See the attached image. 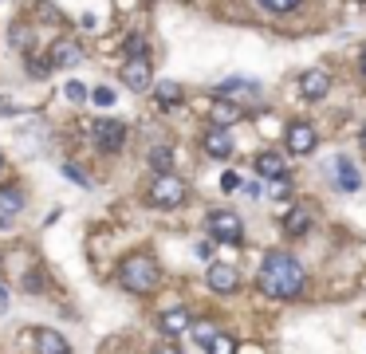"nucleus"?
I'll return each mask as SVG.
<instances>
[{
	"mask_svg": "<svg viewBox=\"0 0 366 354\" xmlns=\"http://www.w3.org/2000/svg\"><path fill=\"white\" fill-rule=\"evenodd\" d=\"M256 284H260V291L272 295V299H296V295L303 291V264H299L292 252H284V248H272V252H264V260H260Z\"/></svg>",
	"mask_w": 366,
	"mask_h": 354,
	"instance_id": "nucleus-1",
	"label": "nucleus"
},
{
	"mask_svg": "<svg viewBox=\"0 0 366 354\" xmlns=\"http://www.w3.org/2000/svg\"><path fill=\"white\" fill-rule=\"evenodd\" d=\"M119 284L126 287L130 295H150L154 287L162 284V268L154 256H126L119 264Z\"/></svg>",
	"mask_w": 366,
	"mask_h": 354,
	"instance_id": "nucleus-2",
	"label": "nucleus"
},
{
	"mask_svg": "<svg viewBox=\"0 0 366 354\" xmlns=\"http://www.w3.org/2000/svg\"><path fill=\"white\" fill-rule=\"evenodd\" d=\"M185 197H189V189H185V181H181V177L162 173V177H154V181H150L146 201L154 209H178V205H185Z\"/></svg>",
	"mask_w": 366,
	"mask_h": 354,
	"instance_id": "nucleus-3",
	"label": "nucleus"
},
{
	"mask_svg": "<svg viewBox=\"0 0 366 354\" xmlns=\"http://www.w3.org/2000/svg\"><path fill=\"white\" fill-rule=\"evenodd\" d=\"M205 228L221 244H240V240H244V225H240V216L233 213V209H213V213L205 216Z\"/></svg>",
	"mask_w": 366,
	"mask_h": 354,
	"instance_id": "nucleus-4",
	"label": "nucleus"
},
{
	"mask_svg": "<svg viewBox=\"0 0 366 354\" xmlns=\"http://www.w3.org/2000/svg\"><path fill=\"white\" fill-rule=\"evenodd\" d=\"M213 95H217L221 103H233V107H256L260 103L256 79H225V83L213 87Z\"/></svg>",
	"mask_w": 366,
	"mask_h": 354,
	"instance_id": "nucleus-5",
	"label": "nucleus"
},
{
	"mask_svg": "<svg viewBox=\"0 0 366 354\" xmlns=\"http://www.w3.org/2000/svg\"><path fill=\"white\" fill-rule=\"evenodd\" d=\"M95 146H99L103 154H119V150L126 146V126H122L119 118H99V122H95Z\"/></svg>",
	"mask_w": 366,
	"mask_h": 354,
	"instance_id": "nucleus-6",
	"label": "nucleus"
},
{
	"mask_svg": "<svg viewBox=\"0 0 366 354\" xmlns=\"http://www.w3.org/2000/svg\"><path fill=\"white\" fill-rule=\"evenodd\" d=\"M122 83H126L130 91H150L154 87V67H150V59H126L122 63Z\"/></svg>",
	"mask_w": 366,
	"mask_h": 354,
	"instance_id": "nucleus-7",
	"label": "nucleus"
},
{
	"mask_svg": "<svg viewBox=\"0 0 366 354\" xmlns=\"http://www.w3.org/2000/svg\"><path fill=\"white\" fill-rule=\"evenodd\" d=\"M299 95L307 98V103H319V98H327V91H331V75H327L323 67H311V71H303L299 75Z\"/></svg>",
	"mask_w": 366,
	"mask_h": 354,
	"instance_id": "nucleus-8",
	"label": "nucleus"
},
{
	"mask_svg": "<svg viewBox=\"0 0 366 354\" xmlns=\"http://www.w3.org/2000/svg\"><path fill=\"white\" fill-rule=\"evenodd\" d=\"M315 146H319V138H315V130L307 126V122H292V126H287V150H292L296 157H307Z\"/></svg>",
	"mask_w": 366,
	"mask_h": 354,
	"instance_id": "nucleus-9",
	"label": "nucleus"
},
{
	"mask_svg": "<svg viewBox=\"0 0 366 354\" xmlns=\"http://www.w3.org/2000/svg\"><path fill=\"white\" fill-rule=\"evenodd\" d=\"M201 146H205L209 157H217V162H225V157H233V134L221 126H209L205 134H201Z\"/></svg>",
	"mask_w": 366,
	"mask_h": 354,
	"instance_id": "nucleus-10",
	"label": "nucleus"
},
{
	"mask_svg": "<svg viewBox=\"0 0 366 354\" xmlns=\"http://www.w3.org/2000/svg\"><path fill=\"white\" fill-rule=\"evenodd\" d=\"M331 169H335V185L343 189V193H358V185H362V173L355 169V162H351V157H335V162H331Z\"/></svg>",
	"mask_w": 366,
	"mask_h": 354,
	"instance_id": "nucleus-11",
	"label": "nucleus"
},
{
	"mask_svg": "<svg viewBox=\"0 0 366 354\" xmlns=\"http://www.w3.org/2000/svg\"><path fill=\"white\" fill-rule=\"evenodd\" d=\"M205 280H209V287H213V291L217 295H228V291H237V272H233V268L228 264H209V272H205Z\"/></svg>",
	"mask_w": 366,
	"mask_h": 354,
	"instance_id": "nucleus-12",
	"label": "nucleus"
},
{
	"mask_svg": "<svg viewBox=\"0 0 366 354\" xmlns=\"http://www.w3.org/2000/svg\"><path fill=\"white\" fill-rule=\"evenodd\" d=\"M158 323H162V331H166V334H185L189 327H193V323H189V311H185V307H169V311H162Z\"/></svg>",
	"mask_w": 366,
	"mask_h": 354,
	"instance_id": "nucleus-13",
	"label": "nucleus"
},
{
	"mask_svg": "<svg viewBox=\"0 0 366 354\" xmlns=\"http://www.w3.org/2000/svg\"><path fill=\"white\" fill-rule=\"evenodd\" d=\"M256 173L260 177H268V181H276V177H287V169H284V157L280 154H256Z\"/></svg>",
	"mask_w": 366,
	"mask_h": 354,
	"instance_id": "nucleus-14",
	"label": "nucleus"
},
{
	"mask_svg": "<svg viewBox=\"0 0 366 354\" xmlns=\"http://www.w3.org/2000/svg\"><path fill=\"white\" fill-rule=\"evenodd\" d=\"M71 63H79V44L60 39V44L51 48V67H71Z\"/></svg>",
	"mask_w": 366,
	"mask_h": 354,
	"instance_id": "nucleus-15",
	"label": "nucleus"
},
{
	"mask_svg": "<svg viewBox=\"0 0 366 354\" xmlns=\"http://www.w3.org/2000/svg\"><path fill=\"white\" fill-rule=\"evenodd\" d=\"M36 350L40 354H67V343H63L60 331H40L36 334Z\"/></svg>",
	"mask_w": 366,
	"mask_h": 354,
	"instance_id": "nucleus-16",
	"label": "nucleus"
},
{
	"mask_svg": "<svg viewBox=\"0 0 366 354\" xmlns=\"http://www.w3.org/2000/svg\"><path fill=\"white\" fill-rule=\"evenodd\" d=\"M20 209H24V189H16V185H0V213L16 216Z\"/></svg>",
	"mask_w": 366,
	"mask_h": 354,
	"instance_id": "nucleus-17",
	"label": "nucleus"
},
{
	"mask_svg": "<svg viewBox=\"0 0 366 354\" xmlns=\"http://www.w3.org/2000/svg\"><path fill=\"white\" fill-rule=\"evenodd\" d=\"M240 118V107H233V103H213V126H221V130H228L233 122Z\"/></svg>",
	"mask_w": 366,
	"mask_h": 354,
	"instance_id": "nucleus-18",
	"label": "nucleus"
},
{
	"mask_svg": "<svg viewBox=\"0 0 366 354\" xmlns=\"http://www.w3.org/2000/svg\"><path fill=\"white\" fill-rule=\"evenodd\" d=\"M307 228H311V216H307V209H292V213L284 216V232L287 236H303Z\"/></svg>",
	"mask_w": 366,
	"mask_h": 354,
	"instance_id": "nucleus-19",
	"label": "nucleus"
},
{
	"mask_svg": "<svg viewBox=\"0 0 366 354\" xmlns=\"http://www.w3.org/2000/svg\"><path fill=\"white\" fill-rule=\"evenodd\" d=\"M181 98H185V91L178 83H158V107H181Z\"/></svg>",
	"mask_w": 366,
	"mask_h": 354,
	"instance_id": "nucleus-20",
	"label": "nucleus"
},
{
	"mask_svg": "<svg viewBox=\"0 0 366 354\" xmlns=\"http://www.w3.org/2000/svg\"><path fill=\"white\" fill-rule=\"evenodd\" d=\"M150 166H154V173H169V166H174V150L169 146H154V154H150Z\"/></svg>",
	"mask_w": 366,
	"mask_h": 354,
	"instance_id": "nucleus-21",
	"label": "nucleus"
},
{
	"mask_svg": "<svg viewBox=\"0 0 366 354\" xmlns=\"http://www.w3.org/2000/svg\"><path fill=\"white\" fill-rule=\"evenodd\" d=\"M209 354H237V343H233V334H217V339L209 343Z\"/></svg>",
	"mask_w": 366,
	"mask_h": 354,
	"instance_id": "nucleus-22",
	"label": "nucleus"
},
{
	"mask_svg": "<svg viewBox=\"0 0 366 354\" xmlns=\"http://www.w3.org/2000/svg\"><path fill=\"white\" fill-rule=\"evenodd\" d=\"M287 193H292V177H276V181H268V197L284 201Z\"/></svg>",
	"mask_w": 366,
	"mask_h": 354,
	"instance_id": "nucleus-23",
	"label": "nucleus"
},
{
	"mask_svg": "<svg viewBox=\"0 0 366 354\" xmlns=\"http://www.w3.org/2000/svg\"><path fill=\"white\" fill-rule=\"evenodd\" d=\"M63 177H67L71 185H79V189H87V185H91V177L83 173L79 166H71V162H67V166H63Z\"/></svg>",
	"mask_w": 366,
	"mask_h": 354,
	"instance_id": "nucleus-24",
	"label": "nucleus"
},
{
	"mask_svg": "<svg viewBox=\"0 0 366 354\" xmlns=\"http://www.w3.org/2000/svg\"><path fill=\"white\" fill-rule=\"evenodd\" d=\"M91 103H95V107H103V110L115 107V91H110V87H95V91H91Z\"/></svg>",
	"mask_w": 366,
	"mask_h": 354,
	"instance_id": "nucleus-25",
	"label": "nucleus"
},
{
	"mask_svg": "<svg viewBox=\"0 0 366 354\" xmlns=\"http://www.w3.org/2000/svg\"><path fill=\"white\" fill-rule=\"evenodd\" d=\"M217 334H221V331H217V327H213V323H197V327H193V339H197V343H205V346L213 343Z\"/></svg>",
	"mask_w": 366,
	"mask_h": 354,
	"instance_id": "nucleus-26",
	"label": "nucleus"
},
{
	"mask_svg": "<svg viewBox=\"0 0 366 354\" xmlns=\"http://www.w3.org/2000/svg\"><path fill=\"white\" fill-rule=\"evenodd\" d=\"M63 95H67L71 103H83V98H87V87H83L79 79H71V83H63Z\"/></svg>",
	"mask_w": 366,
	"mask_h": 354,
	"instance_id": "nucleus-27",
	"label": "nucleus"
},
{
	"mask_svg": "<svg viewBox=\"0 0 366 354\" xmlns=\"http://www.w3.org/2000/svg\"><path fill=\"white\" fill-rule=\"evenodd\" d=\"M126 51H130V59H146V39H142V36H130L126 39Z\"/></svg>",
	"mask_w": 366,
	"mask_h": 354,
	"instance_id": "nucleus-28",
	"label": "nucleus"
},
{
	"mask_svg": "<svg viewBox=\"0 0 366 354\" xmlns=\"http://www.w3.org/2000/svg\"><path fill=\"white\" fill-rule=\"evenodd\" d=\"M260 4H264L268 12H292L299 4V0H260Z\"/></svg>",
	"mask_w": 366,
	"mask_h": 354,
	"instance_id": "nucleus-29",
	"label": "nucleus"
},
{
	"mask_svg": "<svg viewBox=\"0 0 366 354\" xmlns=\"http://www.w3.org/2000/svg\"><path fill=\"white\" fill-rule=\"evenodd\" d=\"M221 189H225V193H233V189H240V177L233 173V169H228V173H221Z\"/></svg>",
	"mask_w": 366,
	"mask_h": 354,
	"instance_id": "nucleus-30",
	"label": "nucleus"
},
{
	"mask_svg": "<svg viewBox=\"0 0 366 354\" xmlns=\"http://www.w3.org/2000/svg\"><path fill=\"white\" fill-rule=\"evenodd\" d=\"M193 252H197L201 260H209V256H213V244H209V240H197V248H193Z\"/></svg>",
	"mask_w": 366,
	"mask_h": 354,
	"instance_id": "nucleus-31",
	"label": "nucleus"
},
{
	"mask_svg": "<svg viewBox=\"0 0 366 354\" xmlns=\"http://www.w3.org/2000/svg\"><path fill=\"white\" fill-rule=\"evenodd\" d=\"M154 354H181V350H178V346H174V343H166V346H158V350H154Z\"/></svg>",
	"mask_w": 366,
	"mask_h": 354,
	"instance_id": "nucleus-32",
	"label": "nucleus"
},
{
	"mask_svg": "<svg viewBox=\"0 0 366 354\" xmlns=\"http://www.w3.org/2000/svg\"><path fill=\"white\" fill-rule=\"evenodd\" d=\"M4 307H8V295H4V287H0V315H4Z\"/></svg>",
	"mask_w": 366,
	"mask_h": 354,
	"instance_id": "nucleus-33",
	"label": "nucleus"
},
{
	"mask_svg": "<svg viewBox=\"0 0 366 354\" xmlns=\"http://www.w3.org/2000/svg\"><path fill=\"white\" fill-rule=\"evenodd\" d=\"M358 67H362V75H366V51H362V59H358Z\"/></svg>",
	"mask_w": 366,
	"mask_h": 354,
	"instance_id": "nucleus-34",
	"label": "nucleus"
},
{
	"mask_svg": "<svg viewBox=\"0 0 366 354\" xmlns=\"http://www.w3.org/2000/svg\"><path fill=\"white\" fill-rule=\"evenodd\" d=\"M362 146H366V126H362Z\"/></svg>",
	"mask_w": 366,
	"mask_h": 354,
	"instance_id": "nucleus-35",
	"label": "nucleus"
},
{
	"mask_svg": "<svg viewBox=\"0 0 366 354\" xmlns=\"http://www.w3.org/2000/svg\"><path fill=\"white\" fill-rule=\"evenodd\" d=\"M0 169H4V157H0Z\"/></svg>",
	"mask_w": 366,
	"mask_h": 354,
	"instance_id": "nucleus-36",
	"label": "nucleus"
},
{
	"mask_svg": "<svg viewBox=\"0 0 366 354\" xmlns=\"http://www.w3.org/2000/svg\"><path fill=\"white\" fill-rule=\"evenodd\" d=\"M67 354H71V350H67Z\"/></svg>",
	"mask_w": 366,
	"mask_h": 354,
	"instance_id": "nucleus-37",
	"label": "nucleus"
}]
</instances>
